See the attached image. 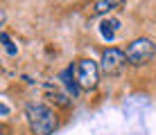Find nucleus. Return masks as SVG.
Listing matches in <instances>:
<instances>
[{
  "label": "nucleus",
  "mask_w": 156,
  "mask_h": 135,
  "mask_svg": "<svg viewBox=\"0 0 156 135\" xmlns=\"http://www.w3.org/2000/svg\"><path fill=\"white\" fill-rule=\"evenodd\" d=\"M25 117H27L30 128H32L34 135H52L55 128L59 126L57 113L52 110L50 106L41 104V101L27 104V108H25Z\"/></svg>",
  "instance_id": "1"
},
{
  "label": "nucleus",
  "mask_w": 156,
  "mask_h": 135,
  "mask_svg": "<svg viewBox=\"0 0 156 135\" xmlns=\"http://www.w3.org/2000/svg\"><path fill=\"white\" fill-rule=\"evenodd\" d=\"M125 54H127V61L131 66H145V63H149L156 56V43L152 39H145V36L133 39L127 45Z\"/></svg>",
  "instance_id": "2"
},
{
  "label": "nucleus",
  "mask_w": 156,
  "mask_h": 135,
  "mask_svg": "<svg viewBox=\"0 0 156 135\" xmlns=\"http://www.w3.org/2000/svg\"><path fill=\"white\" fill-rule=\"evenodd\" d=\"M75 77H77V83L82 86L84 90H90L98 86L100 79V66L90 59H84V61L75 63Z\"/></svg>",
  "instance_id": "3"
},
{
  "label": "nucleus",
  "mask_w": 156,
  "mask_h": 135,
  "mask_svg": "<svg viewBox=\"0 0 156 135\" xmlns=\"http://www.w3.org/2000/svg\"><path fill=\"white\" fill-rule=\"evenodd\" d=\"M127 54L125 50H118V47H109V50L102 52V59H100V70L104 74H118L122 68L127 66Z\"/></svg>",
  "instance_id": "4"
},
{
  "label": "nucleus",
  "mask_w": 156,
  "mask_h": 135,
  "mask_svg": "<svg viewBox=\"0 0 156 135\" xmlns=\"http://www.w3.org/2000/svg\"><path fill=\"white\" fill-rule=\"evenodd\" d=\"M59 79H61L63 88H66V93L70 97H77L79 93H82V86L77 83V77H75V66H68L61 74H59Z\"/></svg>",
  "instance_id": "5"
},
{
  "label": "nucleus",
  "mask_w": 156,
  "mask_h": 135,
  "mask_svg": "<svg viewBox=\"0 0 156 135\" xmlns=\"http://www.w3.org/2000/svg\"><path fill=\"white\" fill-rule=\"evenodd\" d=\"M118 29H120V20H115V18L102 20V23H100V34H102L104 41H113L115 34H118Z\"/></svg>",
  "instance_id": "6"
},
{
  "label": "nucleus",
  "mask_w": 156,
  "mask_h": 135,
  "mask_svg": "<svg viewBox=\"0 0 156 135\" xmlns=\"http://www.w3.org/2000/svg\"><path fill=\"white\" fill-rule=\"evenodd\" d=\"M45 93L52 97V101H57L59 106H63V108H68L70 106V95L68 93H61V90L57 88V86H52V83H45Z\"/></svg>",
  "instance_id": "7"
},
{
  "label": "nucleus",
  "mask_w": 156,
  "mask_h": 135,
  "mask_svg": "<svg viewBox=\"0 0 156 135\" xmlns=\"http://www.w3.org/2000/svg\"><path fill=\"white\" fill-rule=\"evenodd\" d=\"M115 7H120V2H115V0H100V2H95L93 5V14H106V12H111V9H115Z\"/></svg>",
  "instance_id": "8"
},
{
  "label": "nucleus",
  "mask_w": 156,
  "mask_h": 135,
  "mask_svg": "<svg viewBox=\"0 0 156 135\" xmlns=\"http://www.w3.org/2000/svg\"><path fill=\"white\" fill-rule=\"evenodd\" d=\"M0 41H2V47H5V52H7L9 56H16V54H18V47H16V43L9 39L7 32H2V34H0Z\"/></svg>",
  "instance_id": "9"
}]
</instances>
